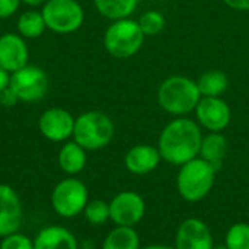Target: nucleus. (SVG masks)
<instances>
[{"instance_id": "obj_16", "label": "nucleus", "mask_w": 249, "mask_h": 249, "mask_svg": "<svg viewBox=\"0 0 249 249\" xmlns=\"http://www.w3.org/2000/svg\"><path fill=\"white\" fill-rule=\"evenodd\" d=\"M34 249H79L76 236L64 226L42 228L34 238Z\"/></svg>"}, {"instance_id": "obj_30", "label": "nucleus", "mask_w": 249, "mask_h": 249, "mask_svg": "<svg viewBox=\"0 0 249 249\" xmlns=\"http://www.w3.org/2000/svg\"><path fill=\"white\" fill-rule=\"evenodd\" d=\"M10 85V73L0 66V92Z\"/></svg>"}, {"instance_id": "obj_31", "label": "nucleus", "mask_w": 249, "mask_h": 249, "mask_svg": "<svg viewBox=\"0 0 249 249\" xmlns=\"http://www.w3.org/2000/svg\"><path fill=\"white\" fill-rule=\"evenodd\" d=\"M142 249H177L175 247H169V245H160V244H155V245H147Z\"/></svg>"}, {"instance_id": "obj_24", "label": "nucleus", "mask_w": 249, "mask_h": 249, "mask_svg": "<svg viewBox=\"0 0 249 249\" xmlns=\"http://www.w3.org/2000/svg\"><path fill=\"white\" fill-rule=\"evenodd\" d=\"M228 249H249V223H235L229 228L225 239Z\"/></svg>"}, {"instance_id": "obj_3", "label": "nucleus", "mask_w": 249, "mask_h": 249, "mask_svg": "<svg viewBox=\"0 0 249 249\" xmlns=\"http://www.w3.org/2000/svg\"><path fill=\"white\" fill-rule=\"evenodd\" d=\"M216 169L200 156L181 165L177 177L179 196L188 203L201 201L209 196L214 185Z\"/></svg>"}, {"instance_id": "obj_10", "label": "nucleus", "mask_w": 249, "mask_h": 249, "mask_svg": "<svg viewBox=\"0 0 249 249\" xmlns=\"http://www.w3.org/2000/svg\"><path fill=\"white\" fill-rule=\"evenodd\" d=\"M23 223V206L19 194L7 184H0V238L19 232Z\"/></svg>"}, {"instance_id": "obj_5", "label": "nucleus", "mask_w": 249, "mask_h": 249, "mask_svg": "<svg viewBox=\"0 0 249 249\" xmlns=\"http://www.w3.org/2000/svg\"><path fill=\"white\" fill-rule=\"evenodd\" d=\"M144 36L139 22L128 18L118 19L105 31L104 47L115 58H130L140 51Z\"/></svg>"}, {"instance_id": "obj_14", "label": "nucleus", "mask_w": 249, "mask_h": 249, "mask_svg": "<svg viewBox=\"0 0 249 249\" xmlns=\"http://www.w3.org/2000/svg\"><path fill=\"white\" fill-rule=\"evenodd\" d=\"M28 45L18 34H3L0 36V66L13 73L28 64Z\"/></svg>"}, {"instance_id": "obj_2", "label": "nucleus", "mask_w": 249, "mask_h": 249, "mask_svg": "<svg viewBox=\"0 0 249 249\" xmlns=\"http://www.w3.org/2000/svg\"><path fill=\"white\" fill-rule=\"evenodd\" d=\"M201 99L197 82L185 76H171L162 82L158 101L162 109L172 115H184L194 111Z\"/></svg>"}, {"instance_id": "obj_32", "label": "nucleus", "mask_w": 249, "mask_h": 249, "mask_svg": "<svg viewBox=\"0 0 249 249\" xmlns=\"http://www.w3.org/2000/svg\"><path fill=\"white\" fill-rule=\"evenodd\" d=\"M20 1H23V3H26L29 6H38V4L45 3V0H20Z\"/></svg>"}, {"instance_id": "obj_7", "label": "nucleus", "mask_w": 249, "mask_h": 249, "mask_svg": "<svg viewBox=\"0 0 249 249\" xmlns=\"http://www.w3.org/2000/svg\"><path fill=\"white\" fill-rule=\"evenodd\" d=\"M41 13L45 26L57 34L77 31L85 19L83 9L76 0H47Z\"/></svg>"}, {"instance_id": "obj_22", "label": "nucleus", "mask_w": 249, "mask_h": 249, "mask_svg": "<svg viewBox=\"0 0 249 249\" xmlns=\"http://www.w3.org/2000/svg\"><path fill=\"white\" fill-rule=\"evenodd\" d=\"M45 20L41 12L28 10L19 16L18 31L23 38H38L45 31Z\"/></svg>"}, {"instance_id": "obj_27", "label": "nucleus", "mask_w": 249, "mask_h": 249, "mask_svg": "<svg viewBox=\"0 0 249 249\" xmlns=\"http://www.w3.org/2000/svg\"><path fill=\"white\" fill-rule=\"evenodd\" d=\"M20 4V0H0V19L12 16Z\"/></svg>"}, {"instance_id": "obj_17", "label": "nucleus", "mask_w": 249, "mask_h": 249, "mask_svg": "<svg viewBox=\"0 0 249 249\" xmlns=\"http://www.w3.org/2000/svg\"><path fill=\"white\" fill-rule=\"evenodd\" d=\"M57 160H58L60 169L64 174H67L69 177H74L80 174L86 166V162H88L86 150L80 144H77L74 140L66 142L58 152Z\"/></svg>"}, {"instance_id": "obj_1", "label": "nucleus", "mask_w": 249, "mask_h": 249, "mask_svg": "<svg viewBox=\"0 0 249 249\" xmlns=\"http://www.w3.org/2000/svg\"><path fill=\"white\" fill-rule=\"evenodd\" d=\"M203 134L197 123L190 118H177L165 125L158 149L162 160L181 166L200 155Z\"/></svg>"}, {"instance_id": "obj_29", "label": "nucleus", "mask_w": 249, "mask_h": 249, "mask_svg": "<svg viewBox=\"0 0 249 249\" xmlns=\"http://www.w3.org/2000/svg\"><path fill=\"white\" fill-rule=\"evenodd\" d=\"M223 1L235 10H249V0H223Z\"/></svg>"}, {"instance_id": "obj_19", "label": "nucleus", "mask_w": 249, "mask_h": 249, "mask_svg": "<svg viewBox=\"0 0 249 249\" xmlns=\"http://www.w3.org/2000/svg\"><path fill=\"white\" fill-rule=\"evenodd\" d=\"M101 249H142L140 236L134 228L117 226L105 236Z\"/></svg>"}, {"instance_id": "obj_6", "label": "nucleus", "mask_w": 249, "mask_h": 249, "mask_svg": "<svg viewBox=\"0 0 249 249\" xmlns=\"http://www.w3.org/2000/svg\"><path fill=\"white\" fill-rule=\"evenodd\" d=\"M51 207L63 219H74L83 213L88 201V187L77 178L69 177L55 184L51 191Z\"/></svg>"}, {"instance_id": "obj_20", "label": "nucleus", "mask_w": 249, "mask_h": 249, "mask_svg": "<svg viewBox=\"0 0 249 249\" xmlns=\"http://www.w3.org/2000/svg\"><path fill=\"white\" fill-rule=\"evenodd\" d=\"M228 86L229 79L222 70H207L197 80V88L203 98H219Z\"/></svg>"}, {"instance_id": "obj_21", "label": "nucleus", "mask_w": 249, "mask_h": 249, "mask_svg": "<svg viewBox=\"0 0 249 249\" xmlns=\"http://www.w3.org/2000/svg\"><path fill=\"white\" fill-rule=\"evenodd\" d=\"M139 0H95L98 12L112 20L128 18L137 7Z\"/></svg>"}, {"instance_id": "obj_23", "label": "nucleus", "mask_w": 249, "mask_h": 249, "mask_svg": "<svg viewBox=\"0 0 249 249\" xmlns=\"http://www.w3.org/2000/svg\"><path fill=\"white\" fill-rule=\"evenodd\" d=\"M83 216H85L86 222L93 225V226L105 225L108 220H111L109 203L105 200H101V198L89 200L85 210H83Z\"/></svg>"}, {"instance_id": "obj_33", "label": "nucleus", "mask_w": 249, "mask_h": 249, "mask_svg": "<svg viewBox=\"0 0 249 249\" xmlns=\"http://www.w3.org/2000/svg\"><path fill=\"white\" fill-rule=\"evenodd\" d=\"M213 249H228V248H226V245H214Z\"/></svg>"}, {"instance_id": "obj_15", "label": "nucleus", "mask_w": 249, "mask_h": 249, "mask_svg": "<svg viewBox=\"0 0 249 249\" xmlns=\"http://www.w3.org/2000/svg\"><path fill=\"white\" fill-rule=\"evenodd\" d=\"M160 160L162 156L158 147L150 144H137L127 152L124 165L127 171L134 175H147L159 166Z\"/></svg>"}, {"instance_id": "obj_26", "label": "nucleus", "mask_w": 249, "mask_h": 249, "mask_svg": "<svg viewBox=\"0 0 249 249\" xmlns=\"http://www.w3.org/2000/svg\"><path fill=\"white\" fill-rule=\"evenodd\" d=\"M0 249H34V239L25 233L15 232L0 241Z\"/></svg>"}, {"instance_id": "obj_28", "label": "nucleus", "mask_w": 249, "mask_h": 249, "mask_svg": "<svg viewBox=\"0 0 249 249\" xmlns=\"http://www.w3.org/2000/svg\"><path fill=\"white\" fill-rule=\"evenodd\" d=\"M16 102H19V99L15 95V92L10 89V86H7L4 90L0 92V104L3 107H13V105H16Z\"/></svg>"}, {"instance_id": "obj_11", "label": "nucleus", "mask_w": 249, "mask_h": 249, "mask_svg": "<svg viewBox=\"0 0 249 249\" xmlns=\"http://www.w3.org/2000/svg\"><path fill=\"white\" fill-rule=\"evenodd\" d=\"M73 115L63 108H50L47 109L38 121L39 133L50 142H66L73 137L74 130Z\"/></svg>"}, {"instance_id": "obj_8", "label": "nucleus", "mask_w": 249, "mask_h": 249, "mask_svg": "<svg viewBox=\"0 0 249 249\" xmlns=\"http://www.w3.org/2000/svg\"><path fill=\"white\" fill-rule=\"evenodd\" d=\"M10 89L22 102H36L45 96L48 80L38 66H25L10 74Z\"/></svg>"}, {"instance_id": "obj_12", "label": "nucleus", "mask_w": 249, "mask_h": 249, "mask_svg": "<svg viewBox=\"0 0 249 249\" xmlns=\"http://www.w3.org/2000/svg\"><path fill=\"white\" fill-rule=\"evenodd\" d=\"M177 249H213V235L210 228L200 219L191 217L184 220L175 235Z\"/></svg>"}, {"instance_id": "obj_25", "label": "nucleus", "mask_w": 249, "mask_h": 249, "mask_svg": "<svg viewBox=\"0 0 249 249\" xmlns=\"http://www.w3.org/2000/svg\"><path fill=\"white\" fill-rule=\"evenodd\" d=\"M139 25H140V28H142V31H143L144 35L153 36V35L159 34L165 28L166 19L158 10H147L146 13H143L140 16Z\"/></svg>"}, {"instance_id": "obj_13", "label": "nucleus", "mask_w": 249, "mask_h": 249, "mask_svg": "<svg viewBox=\"0 0 249 249\" xmlns=\"http://www.w3.org/2000/svg\"><path fill=\"white\" fill-rule=\"evenodd\" d=\"M198 123L212 133L223 131L232 118L229 105L219 98H201L196 108Z\"/></svg>"}, {"instance_id": "obj_4", "label": "nucleus", "mask_w": 249, "mask_h": 249, "mask_svg": "<svg viewBox=\"0 0 249 249\" xmlns=\"http://www.w3.org/2000/svg\"><path fill=\"white\" fill-rule=\"evenodd\" d=\"M114 133V123L107 114L88 111L76 118L73 140L85 150H99L111 143Z\"/></svg>"}, {"instance_id": "obj_9", "label": "nucleus", "mask_w": 249, "mask_h": 249, "mask_svg": "<svg viewBox=\"0 0 249 249\" xmlns=\"http://www.w3.org/2000/svg\"><path fill=\"white\" fill-rule=\"evenodd\" d=\"M109 214L115 226L134 228L146 214L144 198L136 191H121L109 201Z\"/></svg>"}, {"instance_id": "obj_18", "label": "nucleus", "mask_w": 249, "mask_h": 249, "mask_svg": "<svg viewBox=\"0 0 249 249\" xmlns=\"http://www.w3.org/2000/svg\"><path fill=\"white\" fill-rule=\"evenodd\" d=\"M228 153V140L222 133H210L203 137L200 147V158L209 162L216 171H219L223 165V160Z\"/></svg>"}]
</instances>
